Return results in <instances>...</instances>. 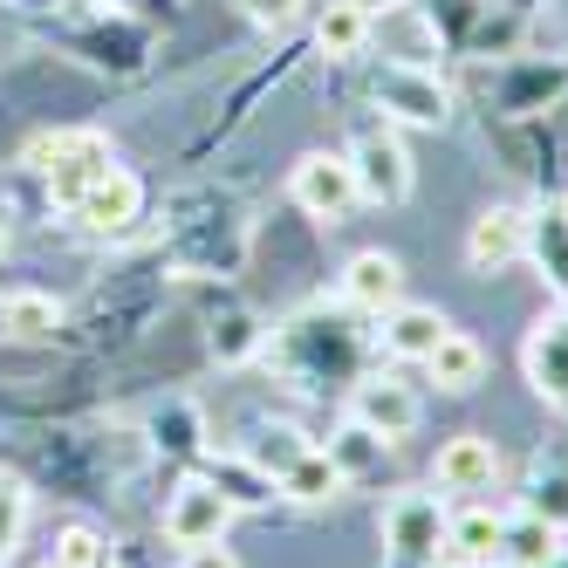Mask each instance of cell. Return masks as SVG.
<instances>
[{"label":"cell","instance_id":"1","mask_svg":"<svg viewBox=\"0 0 568 568\" xmlns=\"http://www.w3.org/2000/svg\"><path fill=\"white\" fill-rule=\"evenodd\" d=\"M356 356H363V336H356L349 308H302L295 322H281L274 343H267V363H281V371H288L302 390L329 384V377H349ZM349 384H356V377H349Z\"/></svg>","mask_w":568,"mask_h":568},{"label":"cell","instance_id":"2","mask_svg":"<svg viewBox=\"0 0 568 568\" xmlns=\"http://www.w3.org/2000/svg\"><path fill=\"white\" fill-rule=\"evenodd\" d=\"M110 165H116V158H110V138L90 131V124H83V131H49V138L28 144V172L49 179V199H55L62 213H69Z\"/></svg>","mask_w":568,"mask_h":568},{"label":"cell","instance_id":"3","mask_svg":"<svg viewBox=\"0 0 568 568\" xmlns=\"http://www.w3.org/2000/svg\"><path fill=\"white\" fill-rule=\"evenodd\" d=\"M371 103L384 110V124H404V131H445L453 124V90H445L438 69H425V62H377L371 69Z\"/></svg>","mask_w":568,"mask_h":568},{"label":"cell","instance_id":"4","mask_svg":"<svg viewBox=\"0 0 568 568\" xmlns=\"http://www.w3.org/2000/svg\"><path fill=\"white\" fill-rule=\"evenodd\" d=\"M233 494L213 479V473H185L172 494H165V541L172 548H199V541H226L233 527Z\"/></svg>","mask_w":568,"mask_h":568},{"label":"cell","instance_id":"5","mask_svg":"<svg viewBox=\"0 0 568 568\" xmlns=\"http://www.w3.org/2000/svg\"><path fill=\"white\" fill-rule=\"evenodd\" d=\"M445 520H453V507H445V494H390L384 507V548L397 561H412V568H432L445 561Z\"/></svg>","mask_w":568,"mask_h":568},{"label":"cell","instance_id":"6","mask_svg":"<svg viewBox=\"0 0 568 568\" xmlns=\"http://www.w3.org/2000/svg\"><path fill=\"white\" fill-rule=\"evenodd\" d=\"M349 172H356V192L371 199V206H404L412 199V185H418V172H412V151H404V138H397V124H377V131H363L349 151Z\"/></svg>","mask_w":568,"mask_h":568},{"label":"cell","instance_id":"7","mask_svg":"<svg viewBox=\"0 0 568 568\" xmlns=\"http://www.w3.org/2000/svg\"><path fill=\"white\" fill-rule=\"evenodd\" d=\"M349 418L363 432H377L384 445H397V438H412L425 425V397H418V384H404L397 371H371V377L349 384Z\"/></svg>","mask_w":568,"mask_h":568},{"label":"cell","instance_id":"8","mask_svg":"<svg viewBox=\"0 0 568 568\" xmlns=\"http://www.w3.org/2000/svg\"><path fill=\"white\" fill-rule=\"evenodd\" d=\"M288 192H295V206H302L308 220H329V226H343V220L363 206L356 172H349L343 151H302L295 172H288Z\"/></svg>","mask_w":568,"mask_h":568},{"label":"cell","instance_id":"9","mask_svg":"<svg viewBox=\"0 0 568 568\" xmlns=\"http://www.w3.org/2000/svg\"><path fill=\"white\" fill-rule=\"evenodd\" d=\"M520 371H527V384H535V397L548 412L568 418V308H548L535 322V336L520 349Z\"/></svg>","mask_w":568,"mask_h":568},{"label":"cell","instance_id":"10","mask_svg":"<svg viewBox=\"0 0 568 568\" xmlns=\"http://www.w3.org/2000/svg\"><path fill=\"white\" fill-rule=\"evenodd\" d=\"M432 479H438V494H494L500 486V445L486 438V432H459V438H445L438 445V459H432Z\"/></svg>","mask_w":568,"mask_h":568},{"label":"cell","instance_id":"11","mask_svg":"<svg viewBox=\"0 0 568 568\" xmlns=\"http://www.w3.org/2000/svg\"><path fill=\"white\" fill-rule=\"evenodd\" d=\"M138 213H144V185H138V172H124V165H110L83 199L69 206V220L83 226V233H97V240H110V233H131L138 226Z\"/></svg>","mask_w":568,"mask_h":568},{"label":"cell","instance_id":"12","mask_svg":"<svg viewBox=\"0 0 568 568\" xmlns=\"http://www.w3.org/2000/svg\"><path fill=\"white\" fill-rule=\"evenodd\" d=\"M336 295H343V308H356V315H384V308H397V302H404V261L384 254V247L349 254V261H343V281H336Z\"/></svg>","mask_w":568,"mask_h":568},{"label":"cell","instance_id":"13","mask_svg":"<svg viewBox=\"0 0 568 568\" xmlns=\"http://www.w3.org/2000/svg\"><path fill=\"white\" fill-rule=\"evenodd\" d=\"M514 261H527V213L520 206H486L466 226V267L473 274H500Z\"/></svg>","mask_w":568,"mask_h":568},{"label":"cell","instance_id":"14","mask_svg":"<svg viewBox=\"0 0 568 568\" xmlns=\"http://www.w3.org/2000/svg\"><path fill=\"white\" fill-rule=\"evenodd\" d=\"M500 541H507V514L486 500H466L445 520V561L453 568H500Z\"/></svg>","mask_w":568,"mask_h":568},{"label":"cell","instance_id":"15","mask_svg":"<svg viewBox=\"0 0 568 568\" xmlns=\"http://www.w3.org/2000/svg\"><path fill=\"white\" fill-rule=\"evenodd\" d=\"M377 322H384V329H377V349H384L390 363H425V356L445 343V329H453V322H445L438 308H425V302H397V308H384Z\"/></svg>","mask_w":568,"mask_h":568},{"label":"cell","instance_id":"16","mask_svg":"<svg viewBox=\"0 0 568 568\" xmlns=\"http://www.w3.org/2000/svg\"><path fill=\"white\" fill-rule=\"evenodd\" d=\"M520 514H535V520L555 527V535H568V445H555V453H535V459H527Z\"/></svg>","mask_w":568,"mask_h":568},{"label":"cell","instance_id":"17","mask_svg":"<svg viewBox=\"0 0 568 568\" xmlns=\"http://www.w3.org/2000/svg\"><path fill=\"white\" fill-rule=\"evenodd\" d=\"M418 371H425L445 397H466V390L486 384V349H479V336H466V329H445V343L418 363Z\"/></svg>","mask_w":568,"mask_h":568},{"label":"cell","instance_id":"18","mask_svg":"<svg viewBox=\"0 0 568 568\" xmlns=\"http://www.w3.org/2000/svg\"><path fill=\"white\" fill-rule=\"evenodd\" d=\"M274 494H281V500H295V507H329V500L349 494V479H343V466L322 453V445H308V453L274 479Z\"/></svg>","mask_w":568,"mask_h":568},{"label":"cell","instance_id":"19","mask_svg":"<svg viewBox=\"0 0 568 568\" xmlns=\"http://www.w3.org/2000/svg\"><path fill=\"white\" fill-rule=\"evenodd\" d=\"M527 254H535L541 281H555V295L568 302V206L527 213Z\"/></svg>","mask_w":568,"mask_h":568},{"label":"cell","instance_id":"20","mask_svg":"<svg viewBox=\"0 0 568 568\" xmlns=\"http://www.w3.org/2000/svg\"><path fill=\"white\" fill-rule=\"evenodd\" d=\"M371 28H377V21L363 14L356 0H329V8L315 14V49L329 55V62H349V55L371 49Z\"/></svg>","mask_w":568,"mask_h":568},{"label":"cell","instance_id":"21","mask_svg":"<svg viewBox=\"0 0 568 568\" xmlns=\"http://www.w3.org/2000/svg\"><path fill=\"white\" fill-rule=\"evenodd\" d=\"M561 548V535L535 514H507V541H500V568H548V555Z\"/></svg>","mask_w":568,"mask_h":568},{"label":"cell","instance_id":"22","mask_svg":"<svg viewBox=\"0 0 568 568\" xmlns=\"http://www.w3.org/2000/svg\"><path fill=\"white\" fill-rule=\"evenodd\" d=\"M322 453H329V459H336V466H343V479H349V486H356V479H363V473H377V466H384V453H390V445H384V438H377V432H363V425H356V418H343V425H336V432H329V445H322Z\"/></svg>","mask_w":568,"mask_h":568},{"label":"cell","instance_id":"23","mask_svg":"<svg viewBox=\"0 0 568 568\" xmlns=\"http://www.w3.org/2000/svg\"><path fill=\"white\" fill-rule=\"evenodd\" d=\"M55 329H62V302L55 295H34V288L8 295V336L14 343H55Z\"/></svg>","mask_w":568,"mask_h":568},{"label":"cell","instance_id":"24","mask_svg":"<svg viewBox=\"0 0 568 568\" xmlns=\"http://www.w3.org/2000/svg\"><path fill=\"white\" fill-rule=\"evenodd\" d=\"M302 453H308V438L295 425H254V438H247V466L267 473V479H281Z\"/></svg>","mask_w":568,"mask_h":568},{"label":"cell","instance_id":"25","mask_svg":"<svg viewBox=\"0 0 568 568\" xmlns=\"http://www.w3.org/2000/svg\"><path fill=\"white\" fill-rule=\"evenodd\" d=\"M49 568H116V548H110V535H97L90 520H75V527H62V535H55Z\"/></svg>","mask_w":568,"mask_h":568},{"label":"cell","instance_id":"26","mask_svg":"<svg viewBox=\"0 0 568 568\" xmlns=\"http://www.w3.org/2000/svg\"><path fill=\"white\" fill-rule=\"evenodd\" d=\"M21 535H28V486L14 473H0V568L14 561Z\"/></svg>","mask_w":568,"mask_h":568},{"label":"cell","instance_id":"27","mask_svg":"<svg viewBox=\"0 0 568 568\" xmlns=\"http://www.w3.org/2000/svg\"><path fill=\"white\" fill-rule=\"evenodd\" d=\"M213 349H220V363H240V356H254V349H261V329H254L247 315H233L226 329H213Z\"/></svg>","mask_w":568,"mask_h":568},{"label":"cell","instance_id":"28","mask_svg":"<svg viewBox=\"0 0 568 568\" xmlns=\"http://www.w3.org/2000/svg\"><path fill=\"white\" fill-rule=\"evenodd\" d=\"M240 14H247L254 28H288L302 14V0H240Z\"/></svg>","mask_w":568,"mask_h":568},{"label":"cell","instance_id":"29","mask_svg":"<svg viewBox=\"0 0 568 568\" xmlns=\"http://www.w3.org/2000/svg\"><path fill=\"white\" fill-rule=\"evenodd\" d=\"M179 568H240V555L226 541H199V548H179Z\"/></svg>","mask_w":568,"mask_h":568},{"label":"cell","instance_id":"30","mask_svg":"<svg viewBox=\"0 0 568 568\" xmlns=\"http://www.w3.org/2000/svg\"><path fill=\"white\" fill-rule=\"evenodd\" d=\"M356 8H363V14H371V21H377V14H390V8H404V0H356Z\"/></svg>","mask_w":568,"mask_h":568},{"label":"cell","instance_id":"31","mask_svg":"<svg viewBox=\"0 0 568 568\" xmlns=\"http://www.w3.org/2000/svg\"><path fill=\"white\" fill-rule=\"evenodd\" d=\"M8 8H55V0H8Z\"/></svg>","mask_w":568,"mask_h":568},{"label":"cell","instance_id":"32","mask_svg":"<svg viewBox=\"0 0 568 568\" xmlns=\"http://www.w3.org/2000/svg\"><path fill=\"white\" fill-rule=\"evenodd\" d=\"M548 568H568V548H555V555H548Z\"/></svg>","mask_w":568,"mask_h":568},{"label":"cell","instance_id":"33","mask_svg":"<svg viewBox=\"0 0 568 568\" xmlns=\"http://www.w3.org/2000/svg\"><path fill=\"white\" fill-rule=\"evenodd\" d=\"M0 336H8V302H0Z\"/></svg>","mask_w":568,"mask_h":568},{"label":"cell","instance_id":"34","mask_svg":"<svg viewBox=\"0 0 568 568\" xmlns=\"http://www.w3.org/2000/svg\"><path fill=\"white\" fill-rule=\"evenodd\" d=\"M0 254H8V226H0Z\"/></svg>","mask_w":568,"mask_h":568},{"label":"cell","instance_id":"35","mask_svg":"<svg viewBox=\"0 0 568 568\" xmlns=\"http://www.w3.org/2000/svg\"><path fill=\"white\" fill-rule=\"evenodd\" d=\"M445 568H453V561H445Z\"/></svg>","mask_w":568,"mask_h":568}]
</instances>
